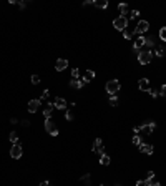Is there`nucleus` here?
<instances>
[{"label": "nucleus", "instance_id": "nucleus-10", "mask_svg": "<svg viewBox=\"0 0 166 186\" xmlns=\"http://www.w3.org/2000/svg\"><path fill=\"white\" fill-rule=\"evenodd\" d=\"M40 106H42V101L40 100H30L28 101V111H30V113H37Z\"/></svg>", "mask_w": 166, "mask_h": 186}, {"label": "nucleus", "instance_id": "nucleus-5", "mask_svg": "<svg viewBox=\"0 0 166 186\" xmlns=\"http://www.w3.org/2000/svg\"><path fill=\"white\" fill-rule=\"evenodd\" d=\"M148 28H149V23L146 22V20H140V22L136 23L135 32H136V35H143V34L148 32Z\"/></svg>", "mask_w": 166, "mask_h": 186}, {"label": "nucleus", "instance_id": "nucleus-13", "mask_svg": "<svg viewBox=\"0 0 166 186\" xmlns=\"http://www.w3.org/2000/svg\"><path fill=\"white\" fill-rule=\"evenodd\" d=\"M53 108H55L53 103H50V101L45 103V106H43V115H45V118H47V120H50L52 113H53Z\"/></svg>", "mask_w": 166, "mask_h": 186}, {"label": "nucleus", "instance_id": "nucleus-26", "mask_svg": "<svg viewBox=\"0 0 166 186\" xmlns=\"http://www.w3.org/2000/svg\"><path fill=\"white\" fill-rule=\"evenodd\" d=\"M131 141H133V144H136V146H140V144L143 143V141H141V138H140V135H135Z\"/></svg>", "mask_w": 166, "mask_h": 186}, {"label": "nucleus", "instance_id": "nucleus-12", "mask_svg": "<svg viewBox=\"0 0 166 186\" xmlns=\"http://www.w3.org/2000/svg\"><path fill=\"white\" fill-rule=\"evenodd\" d=\"M138 88L141 90V92H149V90H151V86H149V80H148V78H141V80L138 81Z\"/></svg>", "mask_w": 166, "mask_h": 186}, {"label": "nucleus", "instance_id": "nucleus-27", "mask_svg": "<svg viewBox=\"0 0 166 186\" xmlns=\"http://www.w3.org/2000/svg\"><path fill=\"white\" fill-rule=\"evenodd\" d=\"M164 53H166L164 48H158L156 52H153V55H156V57H160V58H161V57H164Z\"/></svg>", "mask_w": 166, "mask_h": 186}, {"label": "nucleus", "instance_id": "nucleus-28", "mask_svg": "<svg viewBox=\"0 0 166 186\" xmlns=\"http://www.w3.org/2000/svg\"><path fill=\"white\" fill-rule=\"evenodd\" d=\"M160 38H161V40H163V42L166 43V27H163V28L160 30Z\"/></svg>", "mask_w": 166, "mask_h": 186}, {"label": "nucleus", "instance_id": "nucleus-41", "mask_svg": "<svg viewBox=\"0 0 166 186\" xmlns=\"http://www.w3.org/2000/svg\"><path fill=\"white\" fill-rule=\"evenodd\" d=\"M22 125H23V126H30V121H27V120H23V121H22Z\"/></svg>", "mask_w": 166, "mask_h": 186}, {"label": "nucleus", "instance_id": "nucleus-31", "mask_svg": "<svg viewBox=\"0 0 166 186\" xmlns=\"http://www.w3.org/2000/svg\"><path fill=\"white\" fill-rule=\"evenodd\" d=\"M148 184H149L148 180H140L138 183H136V186H148Z\"/></svg>", "mask_w": 166, "mask_h": 186}, {"label": "nucleus", "instance_id": "nucleus-25", "mask_svg": "<svg viewBox=\"0 0 166 186\" xmlns=\"http://www.w3.org/2000/svg\"><path fill=\"white\" fill-rule=\"evenodd\" d=\"M110 105L111 106H116V105H118V98H116V95H110Z\"/></svg>", "mask_w": 166, "mask_h": 186}, {"label": "nucleus", "instance_id": "nucleus-15", "mask_svg": "<svg viewBox=\"0 0 166 186\" xmlns=\"http://www.w3.org/2000/svg\"><path fill=\"white\" fill-rule=\"evenodd\" d=\"M93 78H95V72H93V70H87V72L83 73V78H82L83 85H85V83H90Z\"/></svg>", "mask_w": 166, "mask_h": 186}, {"label": "nucleus", "instance_id": "nucleus-34", "mask_svg": "<svg viewBox=\"0 0 166 186\" xmlns=\"http://www.w3.org/2000/svg\"><path fill=\"white\" fill-rule=\"evenodd\" d=\"M160 95H161V97H163L164 100H166V85H163V86H161V90H160Z\"/></svg>", "mask_w": 166, "mask_h": 186}, {"label": "nucleus", "instance_id": "nucleus-23", "mask_svg": "<svg viewBox=\"0 0 166 186\" xmlns=\"http://www.w3.org/2000/svg\"><path fill=\"white\" fill-rule=\"evenodd\" d=\"M145 47H155V38H153V37L146 38L145 40Z\"/></svg>", "mask_w": 166, "mask_h": 186}, {"label": "nucleus", "instance_id": "nucleus-38", "mask_svg": "<svg viewBox=\"0 0 166 186\" xmlns=\"http://www.w3.org/2000/svg\"><path fill=\"white\" fill-rule=\"evenodd\" d=\"M90 5H93V0H87V2L83 3V7H90Z\"/></svg>", "mask_w": 166, "mask_h": 186}, {"label": "nucleus", "instance_id": "nucleus-37", "mask_svg": "<svg viewBox=\"0 0 166 186\" xmlns=\"http://www.w3.org/2000/svg\"><path fill=\"white\" fill-rule=\"evenodd\" d=\"M148 186H163V184H160V183H156L155 180H151V181H149V184H148Z\"/></svg>", "mask_w": 166, "mask_h": 186}, {"label": "nucleus", "instance_id": "nucleus-24", "mask_svg": "<svg viewBox=\"0 0 166 186\" xmlns=\"http://www.w3.org/2000/svg\"><path fill=\"white\" fill-rule=\"evenodd\" d=\"M80 180H82V181H85V184H87V186H90V184H91V183H90V173L83 175L82 178H80Z\"/></svg>", "mask_w": 166, "mask_h": 186}, {"label": "nucleus", "instance_id": "nucleus-2", "mask_svg": "<svg viewBox=\"0 0 166 186\" xmlns=\"http://www.w3.org/2000/svg\"><path fill=\"white\" fill-rule=\"evenodd\" d=\"M113 27L116 28V30H120V32H125L128 28V18L126 17H116L115 20H113Z\"/></svg>", "mask_w": 166, "mask_h": 186}, {"label": "nucleus", "instance_id": "nucleus-11", "mask_svg": "<svg viewBox=\"0 0 166 186\" xmlns=\"http://www.w3.org/2000/svg\"><path fill=\"white\" fill-rule=\"evenodd\" d=\"M140 151L145 153V155H153V151H155V146H153V144H148V143H141V144H140Z\"/></svg>", "mask_w": 166, "mask_h": 186}, {"label": "nucleus", "instance_id": "nucleus-7", "mask_svg": "<svg viewBox=\"0 0 166 186\" xmlns=\"http://www.w3.org/2000/svg\"><path fill=\"white\" fill-rule=\"evenodd\" d=\"M22 153H23V150H22V146H20V143L14 144V146L10 148V156H12L14 160H18L20 156H22Z\"/></svg>", "mask_w": 166, "mask_h": 186}, {"label": "nucleus", "instance_id": "nucleus-20", "mask_svg": "<svg viewBox=\"0 0 166 186\" xmlns=\"http://www.w3.org/2000/svg\"><path fill=\"white\" fill-rule=\"evenodd\" d=\"M100 156H102V158H100V163H102L103 164V166H108V164H110V156H108L106 155V153H103V155H100Z\"/></svg>", "mask_w": 166, "mask_h": 186}, {"label": "nucleus", "instance_id": "nucleus-18", "mask_svg": "<svg viewBox=\"0 0 166 186\" xmlns=\"http://www.w3.org/2000/svg\"><path fill=\"white\" fill-rule=\"evenodd\" d=\"M70 86L75 88V90H80L83 86V81L82 80H70Z\"/></svg>", "mask_w": 166, "mask_h": 186}, {"label": "nucleus", "instance_id": "nucleus-42", "mask_svg": "<svg viewBox=\"0 0 166 186\" xmlns=\"http://www.w3.org/2000/svg\"><path fill=\"white\" fill-rule=\"evenodd\" d=\"M102 186H108V184H102Z\"/></svg>", "mask_w": 166, "mask_h": 186}, {"label": "nucleus", "instance_id": "nucleus-21", "mask_svg": "<svg viewBox=\"0 0 166 186\" xmlns=\"http://www.w3.org/2000/svg\"><path fill=\"white\" fill-rule=\"evenodd\" d=\"M133 35H136V32H135V30H129V28H126V30L123 32V37H125L126 40H129Z\"/></svg>", "mask_w": 166, "mask_h": 186}, {"label": "nucleus", "instance_id": "nucleus-14", "mask_svg": "<svg viewBox=\"0 0 166 186\" xmlns=\"http://www.w3.org/2000/svg\"><path fill=\"white\" fill-rule=\"evenodd\" d=\"M67 67H68V60H65V58H58V60H56V63H55L56 72H63Z\"/></svg>", "mask_w": 166, "mask_h": 186}, {"label": "nucleus", "instance_id": "nucleus-1", "mask_svg": "<svg viewBox=\"0 0 166 186\" xmlns=\"http://www.w3.org/2000/svg\"><path fill=\"white\" fill-rule=\"evenodd\" d=\"M153 52L151 50H140L138 52V63L140 65H148V63H151V60H153Z\"/></svg>", "mask_w": 166, "mask_h": 186}, {"label": "nucleus", "instance_id": "nucleus-22", "mask_svg": "<svg viewBox=\"0 0 166 186\" xmlns=\"http://www.w3.org/2000/svg\"><path fill=\"white\" fill-rule=\"evenodd\" d=\"M10 141L14 143V144L20 143V140H18V135H17V131H12V133H10Z\"/></svg>", "mask_w": 166, "mask_h": 186}, {"label": "nucleus", "instance_id": "nucleus-9", "mask_svg": "<svg viewBox=\"0 0 166 186\" xmlns=\"http://www.w3.org/2000/svg\"><path fill=\"white\" fill-rule=\"evenodd\" d=\"M145 40H146V37H143V35H138V37H136V40H135V45H133V48H135V52H140L141 48L145 47Z\"/></svg>", "mask_w": 166, "mask_h": 186}, {"label": "nucleus", "instance_id": "nucleus-29", "mask_svg": "<svg viewBox=\"0 0 166 186\" xmlns=\"http://www.w3.org/2000/svg\"><path fill=\"white\" fill-rule=\"evenodd\" d=\"M71 77H73V80H78V78H80V70L73 68V70H71Z\"/></svg>", "mask_w": 166, "mask_h": 186}, {"label": "nucleus", "instance_id": "nucleus-35", "mask_svg": "<svg viewBox=\"0 0 166 186\" xmlns=\"http://www.w3.org/2000/svg\"><path fill=\"white\" fill-rule=\"evenodd\" d=\"M149 95H151L153 98H158V95H160V92H156V90H153V88H151V90H149Z\"/></svg>", "mask_w": 166, "mask_h": 186}, {"label": "nucleus", "instance_id": "nucleus-36", "mask_svg": "<svg viewBox=\"0 0 166 186\" xmlns=\"http://www.w3.org/2000/svg\"><path fill=\"white\" fill-rule=\"evenodd\" d=\"M65 118H67L68 121H71V120H73V113H70V111H67V113H65Z\"/></svg>", "mask_w": 166, "mask_h": 186}, {"label": "nucleus", "instance_id": "nucleus-30", "mask_svg": "<svg viewBox=\"0 0 166 186\" xmlns=\"http://www.w3.org/2000/svg\"><path fill=\"white\" fill-rule=\"evenodd\" d=\"M32 83H33V85H38L40 83V77L38 75H32Z\"/></svg>", "mask_w": 166, "mask_h": 186}, {"label": "nucleus", "instance_id": "nucleus-19", "mask_svg": "<svg viewBox=\"0 0 166 186\" xmlns=\"http://www.w3.org/2000/svg\"><path fill=\"white\" fill-rule=\"evenodd\" d=\"M118 10L121 12V17H126V14L129 12V9H128L126 3H120V5H118Z\"/></svg>", "mask_w": 166, "mask_h": 186}, {"label": "nucleus", "instance_id": "nucleus-33", "mask_svg": "<svg viewBox=\"0 0 166 186\" xmlns=\"http://www.w3.org/2000/svg\"><path fill=\"white\" fill-rule=\"evenodd\" d=\"M136 17H140V12H138V10L129 12V18H136Z\"/></svg>", "mask_w": 166, "mask_h": 186}, {"label": "nucleus", "instance_id": "nucleus-4", "mask_svg": "<svg viewBox=\"0 0 166 186\" xmlns=\"http://www.w3.org/2000/svg\"><path fill=\"white\" fill-rule=\"evenodd\" d=\"M140 128V133L141 135H151L153 131H155V128H156V123L155 121H145Z\"/></svg>", "mask_w": 166, "mask_h": 186}, {"label": "nucleus", "instance_id": "nucleus-6", "mask_svg": "<svg viewBox=\"0 0 166 186\" xmlns=\"http://www.w3.org/2000/svg\"><path fill=\"white\" fill-rule=\"evenodd\" d=\"M93 153H96V155H103L105 153V146H103V141L100 138H96L95 141H93Z\"/></svg>", "mask_w": 166, "mask_h": 186}, {"label": "nucleus", "instance_id": "nucleus-32", "mask_svg": "<svg viewBox=\"0 0 166 186\" xmlns=\"http://www.w3.org/2000/svg\"><path fill=\"white\" fill-rule=\"evenodd\" d=\"M48 93H50V92H48V90H43V93H42V97H40V101H43V100H47V98H48Z\"/></svg>", "mask_w": 166, "mask_h": 186}, {"label": "nucleus", "instance_id": "nucleus-40", "mask_svg": "<svg viewBox=\"0 0 166 186\" xmlns=\"http://www.w3.org/2000/svg\"><path fill=\"white\" fill-rule=\"evenodd\" d=\"M18 5H20V9H25L27 3H25V2H18Z\"/></svg>", "mask_w": 166, "mask_h": 186}, {"label": "nucleus", "instance_id": "nucleus-17", "mask_svg": "<svg viewBox=\"0 0 166 186\" xmlns=\"http://www.w3.org/2000/svg\"><path fill=\"white\" fill-rule=\"evenodd\" d=\"M93 5H95L96 9H106V7H108V2H106V0H95V2H93Z\"/></svg>", "mask_w": 166, "mask_h": 186}, {"label": "nucleus", "instance_id": "nucleus-3", "mask_svg": "<svg viewBox=\"0 0 166 186\" xmlns=\"http://www.w3.org/2000/svg\"><path fill=\"white\" fill-rule=\"evenodd\" d=\"M105 88H106V93H110V95H116V93L120 92L121 85H120V81H118V80H110V81H106Z\"/></svg>", "mask_w": 166, "mask_h": 186}, {"label": "nucleus", "instance_id": "nucleus-16", "mask_svg": "<svg viewBox=\"0 0 166 186\" xmlns=\"http://www.w3.org/2000/svg\"><path fill=\"white\" fill-rule=\"evenodd\" d=\"M53 106L56 110H65L67 108V101H65L63 98H56V100L53 101Z\"/></svg>", "mask_w": 166, "mask_h": 186}, {"label": "nucleus", "instance_id": "nucleus-8", "mask_svg": "<svg viewBox=\"0 0 166 186\" xmlns=\"http://www.w3.org/2000/svg\"><path fill=\"white\" fill-rule=\"evenodd\" d=\"M45 130H47V133H50L52 136H56V135H58V130H56V126L53 125V121H52V120H45Z\"/></svg>", "mask_w": 166, "mask_h": 186}, {"label": "nucleus", "instance_id": "nucleus-39", "mask_svg": "<svg viewBox=\"0 0 166 186\" xmlns=\"http://www.w3.org/2000/svg\"><path fill=\"white\" fill-rule=\"evenodd\" d=\"M38 186H52L50 183H48V181H42V183H40Z\"/></svg>", "mask_w": 166, "mask_h": 186}]
</instances>
